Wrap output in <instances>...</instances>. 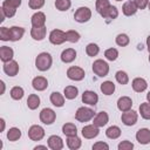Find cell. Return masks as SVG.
I'll list each match as a JSON object with an SVG mask.
<instances>
[{"instance_id":"6da1fadb","label":"cell","mask_w":150,"mask_h":150,"mask_svg":"<svg viewBox=\"0 0 150 150\" xmlns=\"http://www.w3.org/2000/svg\"><path fill=\"white\" fill-rule=\"evenodd\" d=\"M52 63H53V57L47 52H42V53L38 54V56L35 57V67L40 71L49 70L52 67Z\"/></svg>"},{"instance_id":"7a4b0ae2","label":"cell","mask_w":150,"mask_h":150,"mask_svg":"<svg viewBox=\"0 0 150 150\" xmlns=\"http://www.w3.org/2000/svg\"><path fill=\"white\" fill-rule=\"evenodd\" d=\"M94 116H95L94 110L91 108H88V107H80V108H77V110L75 112V120L77 122H81V123H84V122L93 120Z\"/></svg>"},{"instance_id":"3957f363","label":"cell","mask_w":150,"mask_h":150,"mask_svg":"<svg viewBox=\"0 0 150 150\" xmlns=\"http://www.w3.org/2000/svg\"><path fill=\"white\" fill-rule=\"evenodd\" d=\"M93 71L98 77H104L109 74V64L102 59H97L93 62Z\"/></svg>"},{"instance_id":"277c9868","label":"cell","mask_w":150,"mask_h":150,"mask_svg":"<svg viewBox=\"0 0 150 150\" xmlns=\"http://www.w3.org/2000/svg\"><path fill=\"white\" fill-rule=\"evenodd\" d=\"M90 19H91V9L89 7H86V6L79 7L74 13V20L79 23L88 22Z\"/></svg>"},{"instance_id":"5b68a950","label":"cell","mask_w":150,"mask_h":150,"mask_svg":"<svg viewBox=\"0 0 150 150\" xmlns=\"http://www.w3.org/2000/svg\"><path fill=\"white\" fill-rule=\"evenodd\" d=\"M84 76H86V71L81 67L71 66L67 69V77L71 81H82Z\"/></svg>"},{"instance_id":"8992f818","label":"cell","mask_w":150,"mask_h":150,"mask_svg":"<svg viewBox=\"0 0 150 150\" xmlns=\"http://www.w3.org/2000/svg\"><path fill=\"white\" fill-rule=\"evenodd\" d=\"M39 117H40V121H41L43 124L50 125V124H53V123L55 122V120H56V112H55L53 109H50V108H43V109L40 111Z\"/></svg>"},{"instance_id":"52a82bcc","label":"cell","mask_w":150,"mask_h":150,"mask_svg":"<svg viewBox=\"0 0 150 150\" xmlns=\"http://www.w3.org/2000/svg\"><path fill=\"white\" fill-rule=\"evenodd\" d=\"M121 121H122V123H123L124 125H127V127L135 125V124L137 123V121H138V114H137L135 110L130 109V110H128V111L122 112Z\"/></svg>"},{"instance_id":"ba28073f","label":"cell","mask_w":150,"mask_h":150,"mask_svg":"<svg viewBox=\"0 0 150 150\" xmlns=\"http://www.w3.org/2000/svg\"><path fill=\"white\" fill-rule=\"evenodd\" d=\"M49 42L52 45H62L63 42L67 41L66 39V32L61 30V29H53L50 33H49Z\"/></svg>"},{"instance_id":"9c48e42d","label":"cell","mask_w":150,"mask_h":150,"mask_svg":"<svg viewBox=\"0 0 150 150\" xmlns=\"http://www.w3.org/2000/svg\"><path fill=\"white\" fill-rule=\"evenodd\" d=\"M45 129L39 125V124H33L30 125V128L28 129V137L32 139V141H41L43 137H45Z\"/></svg>"},{"instance_id":"30bf717a","label":"cell","mask_w":150,"mask_h":150,"mask_svg":"<svg viewBox=\"0 0 150 150\" xmlns=\"http://www.w3.org/2000/svg\"><path fill=\"white\" fill-rule=\"evenodd\" d=\"M2 69H4V73L11 77L18 75L19 70H20V67H19V63L15 61V60H11L8 62H5L4 66H2Z\"/></svg>"},{"instance_id":"8fae6325","label":"cell","mask_w":150,"mask_h":150,"mask_svg":"<svg viewBox=\"0 0 150 150\" xmlns=\"http://www.w3.org/2000/svg\"><path fill=\"white\" fill-rule=\"evenodd\" d=\"M82 136L87 139H93L95 137L98 136L100 134V128L96 127L95 124H87L82 128V131H81Z\"/></svg>"},{"instance_id":"7c38bea8","label":"cell","mask_w":150,"mask_h":150,"mask_svg":"<svg viewBox=\"0 0 150 150\" xmlns=\"http://www.w3.org/2000/svg\"><path fill=\"white\" fill-rule=\"evenodd\" d=\"M47 145L52 150H62L64 146L63 139L57 135H52L47 139Z\"/></svg>"},{"instance_id":"4fadbf2b","label":"cell","mask_w":150,"mask_h":150,"mask_svg":"<svg viewBox=\"0 0 150 150\" xmlns=\"http://www.w3.org/2000/svg\"><path fill=\"white\" fill-rule=\"evenodd\" d=\"M82 102L88 105H96L98 102V95L94 90H84L82 94Z\"/></svg>"},{"instance_id":"5bb4252c","label":"cell","mask_w":150,"mask_h":150,"mask_svg":"<svg viewBox=\"0 0 150 150\" xmlns=\"http://www.w3.org/2000/svg\"><path fill=\"white\" fill-rule=\"evenodd\" d=\"M135 137H136V141L139 144H143V145L149 144L150 143V129H148V128L138 129L136 135H135Z\"/></svg>"},{"instance_id":"9a60e30c","label":"cell","mask_w":150,"mask_h":150,"mask_svg":"<svg viewBox=\"0 0 150 150\" xmlns=\"http://www.w3.org/2000/svg\"><path fill=\"white\" fill-rule=\"evenodd\" d=\"M46 14L41 11H38L35 12L32 18H30V23H32V27H42V26H46Z\"/></svg>"},{"instance_id":"2e32d148","label":"cell","mask_w":150,"mask_h":150,"mask_svg":"<svg viewBox=\"0 0 150 150\" xmlns=\"http://www.w3.org/2000/svg\"><path fill=\"white\" fill-rule=\"evenodd\" d=\"M32 86L38 91H43L48 87V80L45 76H35L32 80Z\"/></svg>"},{"instance_id":"e0dca14e","label":"cell","mask_w":150,"mask_h":150,"mask_svg":"<svg viewBox=\"0 0 150 150\" xmlns=\"http://www.w3.org/2000/svg\"><path fill=\"white\" fill-rule=\"evenodd\" d=\"M108 122H109V115H108V112H105V111H100V112H97V114L94 116V118H93V124H95V125L98 127V128H102V127L107 125Z\"/></svg>"},{"instance_id":"ac0fdd59","label":"cell","mask_w":150,"mask_h":150,"mask_svg":"<svg viewBox=\"0 0 150 150\" xmlns=\"http://www.w3.org/2000/svg\"><path fill=\"white\" fill-rule=\"evenodd\" d=\"M131 87L136 93H143L148 88V82L143 77H135L131 82Z\"/></svg>"},{"instance_id":"d6986e66","label":"cell","mask_w":150,"mask_h":150,"mask_svg":"<svg viewBox=\"0 0 150 150\" xmlns=\"http://www.w3.org/2000/svg\"><path fill=\"white\" fill-rule=\"evenodd\" d=\"M132 107V100L129 96H121L117 100V109L122 112L130 110Z\"/></svg>"},{"instance_id":"ffe728a7","label":"cell","mask_w":150,"mask_h":150,"mask_svg":"<svg viewBox=\"0 0 150 150\" xmlns=\"http://www.w3.org/2000/svg\"><path fill=\"white\" fill-rule=\"evenodd\" d=\"M46 34H47V27L46 26L32 27V29H30V36L35 41H42L46 38Z\"/></svg>"},{"instance_id":"44dd1931","label":"cell","mask_w":150,"mask_h":150,"mask_svg":"<svg viewBox=\"0 0 150 150\" xmlns=\"http://www.w3.org/2000/svg\"><path fill=\"white\" fill-rule=\"evenodd\" d=\"M76 55H77V53L74 48H66L62 50L60 57H61V61L63 63H71L76 59Z\"/></svg>"},{"instance_id":"7402d4cb","label":"cell","mask_w":150,"mask_h":150,"mask_svg":"<svg viewBox=\"0 0 150 150\" xmlns=\"http://www.w3.org/2000/svg\"><path fill=\"white\" fill-rule=\"evenodd\" d=\"M138 11L137 6L135 5L134 0H128L123 4L122 6V13L125 15V16H131V15H135L136 12Z\"/></svg>"},{"instance_id":"603a6c76","label":"cell","mask_w":150,"mask_h":150,"mask_svg":"<svg viewBox=\"0 0 150 150\" xmlns=\"http://www.w3.org/2000/svg\"><path fill=\"white\" fill-rule=\"evenodd\" d=\"M13 57H14V50L11 47H8V46L0 47V60L2 61V63L13 60Z\"/></svg>"},{"instance_id":"cb8c5ba5","label":"cell","mask_w":150,"mask_h":150,"mask_svg":"<svg viewBox=\"0 0 150 150\" xmlns=\"http://www.w3.org/2000/svg\"><path fill=\"white\" fill-rule=\"evenodd\" d=\"M64 98H66L64 95L61 94V93H59V91H53L50 94V97H49L50 103L54 107H56V108H61V107L64 105Z\"/></svg>"},{"instance_id":"d4e9b609","label":"cell","mask_w":150,"mask_h":150,"mask_svg":"<svg viewBox=\"0 0 150 150\" xmlns=\"http://www.w3.org/2000/svg\"><path fill=\"white\" fill-rule=\"evenodd\" d=\"M9 33H11V41H19L22 39L25 35V28L20 26H12L9 27Z\"/></svg>"},{"instance_id":"484cf974","label":"cell","mask_w":150,"mask_h":150,"mask_svg":"<svg viewBox=\"0 0 150 150\" xmlns=\"http://www.w3.org/2000/svg\"><path fill=\"white\" fill-rule=\"evenodd\" d=\"M103 19H109V20H114L118 16V9L116 6L110 5L108 8H105L101 14H100Z\"/></svg>"},{"instance_id":"4316f807","label":"cell","mask_w":150,"mask_h":150,"mask_svg":"<svg viewBox=\"0 0 150 150\" xmlns=\"http://www.w3.org/2000/svg\"><path fill=\"white\" fill-rule=\"evenodd\" d=\"M66 143H67V146L70 150H77L82 145V141H81V138L77 135H75V136H68L67 139H66Z\"/></svg>"},{"instance_id":"83f0119b","label":"cell","mask_w":150,"mask_h":150,"mask_svg":"<svg viewBox=\"0 0 150 150\" xmlns=\"http://www.w3.org/2000/svg\"><path fill=\"white\" fill-rule=\"evenodd\" d=\"M100 89H101V91H102L103 95L109 96V95H112L114 94V91L116 89V86H115V83L112 81H104V82L101 83Z\"/></svg>"},{"instance_id":"f1b7e54d","label":"cell","mask_w":150,"mask_h":150,"mask_svg":"<svg viewBox=\"0 0 150 150\" xmlns=\"http://www.w3.org/2000/svg\"><path fill=\"white\" fill-rule=\"evenodd\" d=\"M40 103H41V100H40V97H39L38 94H30L28 96V98H27V107L30 110L38 109L39 105H40Z\"/></svg>"},{"instance_id":"f546056e","label":"cell","mask_w":150,"mask_h":150,"mask_svg":"<svg viewBox=\"0 0 150 150\" xmlns=\"http://www.w3.org/2000/svg\"><path fill=\"white\" fill-rule=\"evenodd\" d=\"M21 130L19 129V128H16V127H12V128H9L8 129V131H7V139L9 141V142H16V141H19L20 139V137H21Z\"/></svg>"},{"instance_id":"4dcf8cb0","label":"cell","mask_w":150,"mask_h":150,"mask_svg":"<svg viewBox=\"0 0 150 150\" xmlns=\"http://www.w3.org/2000/svg\"><path fill=\"white\" fill-rule=\"evenodd\" d=\"M122 131H121V128L117 127V125H110L107 130H105V136L110 139H117L120 136H121Z\"/></svg>"},{"instance_id":"1f68e13d","label":"cell","mask_w":150,"mask_h":150,"mask_svg":"<svg viewBox=\"0 0 150 150\" xmlns=\"http://www.w3.org/2000/svg\"><path fill=\"white\" fill-rule=\"evenodd\" d=\"M63 95L67 100H74L79 95V89L75 86H67L63 89Z\"/></svg>"},{"instance_id":"d6a6232c","label":"cell","mask_w":150,"mask_h":150,"mask_svg":"<svg viewBox=\"0 0 150 150\" xmlns=\"http://www.w3.org/2000/svg\"><path fill=\"white\" fill-rule=\"evenodd\" d=\"M62 132L67 137L68 136H75V135H77V128L74 123H64L62 125Z\"/></svg>"},{"instance_id":"836d02e7","label":"cell","mask_w":150,"mask_h":150,"mask_svg":"<svg viewBox=\"0 0 150 150\" xmlns=\"http://www.w3.org/2000/svg\"><path fill=\"white\" fill-rule=\"evenodd\" d=\"M9 95H11V97H12L13 100L19 101V100H21V98L23 97V95H25V90H23L22 87H20V86H15V87H13V88L11 89Z\"/></svg>"},{"instance_id":"e575fe53","label":"cell","mask_w":150,"mask_h":150,"mask_svg":"<svg viewBox=\"0 0 150 150\" xmlns=\"http://www.w3.org/2000/svg\"><path fill=\"white\" fill-rule=\"evenodd\" d=\"M115 42H116V45L120 46V47H125V46H128V45L130 43V38H129L125 33H120V34L116 35Z\"/></svg>"},{"instance_id":"d590c367","label":"cell","mask_w":150,"mask_h":150,"mask_svg":"<svg viewBox=\"0 0 150 150\" xmlns=\"http://www.w3.org/2000/svg\"><path fill=\"white\" fill-rule=\"evenodd\" d=\"M138 111H139V115H141L142 118L150 120V103L149 102L141 103V105L138 108Z\"/></svg>"},{"instance_id":"8d00e7d4","label":"cell","mask_w":150,"mask_h":150,"mask_svg":"<svg viewBox=\"0 0 150 150\" xmlns=\"http://www.w3.org/2000/svg\"><path fill=\"white\" fill-rule=\"evenodd\" d=\"M80 38H81L80 33L77 30H75V29H69V30L66 32V39H67L68 42L76 43V42H79Z\"/></svg>"},{"instance_id":"74e56055","label":"cell","mask_w":150,"mask_h":150,"mask_svg":"<svg viewBox=\"0 0 150 150\" xmlns=\"http://www.w3.org/2000/svg\"><path fill=\"white\" fill-rule=\"evenodd\" d=\"M55 7L60 12H66L71 7L70 0H55Z\"/></svg>"},{"instance_id":"f35d334b","label":"cell","mask_w":150,"mask_h":150,"mask_svg":"<svg viewBox=\"0 0 150 150\" xmlns=\"http://www.w3.org/2000/svg\"><path fill=\"white\" fill-rule=\"evenodd\" d=\"M115 79H116V81H117L120 84H122V86L129 83V75H128L124 70H118V71H116Z\"/></svg>"},{"instance_id":"ab89813d","label":"cell","mask_w":150,"mask_h":150,"mask_svg":"<svg viewBox=\"0 0 150 150\" xmlns=\"http://www.w3.org/2000/svg\"><path fill=\"white\" fill-rule=\"evenodd\" d=\"M86 53H87L88 56H91V57L96 56V55L100 53V47H98V45H96V43H94V42L88 43L87 47H86Z\"/></svg>"},{"instance_id":"60d3db41","label":"cell","mask_w":150,"mask_h":150,"mask_svg":"<svg viewBox=\"0 0 150 150\" xmlns=\"http://www.w3.org/2000/svg\"><path fill=\"white\" fill-rule=\"evenodd\" d=\"M104 57L108 61H115L118 57V50L116 48H108L104 50Z\"/></svg>"},{"instance_id":"b9f144b4","label":"cell","mask_w":150,"mask_h":150,"mask_svg":"<svg viewBox=\"0 0 150 150\" xmlns=\"http://www.w3.org/2000/svg\"><path fill=\"white\" fill-rule=\"evenodd\" d=\"M109 6H110L109 0H96V2H95V8H96V12L98 14H101Z\"/></svg>"},{"instance_id":"7bdbcfd3","label":"cell","mask_w":150,"mask_h":150,"mask_svg":"<svg viewBox=\"0 0 150 150\" xmlns=\"http://www.w3.org/2000/svg\"><path fill=\"white\" fill-rule=\"evenodd\" d=\"M0 11L6 15V18H13V16L15 15V13H16V9H15V8H13V7H11V6H7V5H5V4H2Z\"/></svg>"},{"instance_id":"ee69618b","label":"cell","mask_w":150,"mask_h":150,"mask_svg":"<svg viewBox=\"0 0 150 150\" xmlns=\"http://www.w3.org/2000/svg\"><path fill=\"white\" fill-rule=\"evenodd\" d=\"M46 0H29L28 1V6L30 9H40L45 6Z\"/></svg>"},{"instance_id":"f6af8a7d","label":"cell","mask_w":150,"mask_h":150,"mask_svg":"<svg viewBox=\"0 0 150 150\" xmlns=\"http://www.w3.org/2000/svg\"><path fill=\"white\" fill-rule=\"evenodd\" d=\"M117 149L118 150H131V149H134V143L128 141V139H124V141L118 143Z\"/></svg>"},{"instance_id":"bcb514c9","label":"cell","mask_w":150,"mask_h":150,"mask_svg":"<svg viewBox=\"0 0 150 150\" xmlns=\"http://www.w3.org/2000/svg\"><path fill=\"white\" fill-rule=\"evenodd\" d=\"M0 40L2 41H11V33L8 27H1L0 28Z\"/></svg>"},{"instance_id":"7dc6e473","label":"cell","mask_w":150,"mask_h":150,"mask_svg":"<svg viewBox=\"0 0 150 150\" xmlns=\"http://www.w3.org/2000/svg\"><path fill=\"white\" fill-rule=\"evenodd\" d=\"M93 150H109V144L102 141H98L96 143L93 144Z\"/></svg>"},{"instance_id":"c3c4849f","label":"cell","mask_w":150,"mask_h":150,"mask_svg":"<svg viewBox=\"0 0 150 150\" xmlns=\"http://www.w3.org/2000/svg\"><path fill=\"white\" fill-rule=\"evenodd\" d=\"M2 4H5V5H7V6H11V7L18 9V8L21 6V0H4Z\"/></svg>"},{"instance_id":"681fc988","label":"cell","mask_w":150,"mask_h":150,"mask_svg":"<svg viewBox=\"0 0 150 150\" xmlns=\"http://www.w3.org/2000/svg\"><path fill=\"white\" fill-rule=\"evenodd\" d=\"M134 2H135V5L137 6L138 9H144V8L148 7L150 0H134Z\"/></svg>"},{"instance_id":"f907efd6","label":"cell","mask_w":150,"mask_h":150,"mask_svg":"<svg viewBox=\"0 0 150 150\" xmlns=\"http://www.w3.org/2000/svg\"><path fill=\"white\" fill-rule=\"evenodd\" d=\"M0 123H1V129H0V132H2L5 130V125H6V122L4 118H0Z\"/></svg>"},{"instance_id":"816d5d0a","label":"cell","mask_w":150,"mask_h":150,"mask_svg":"<svg viewBox=\"0 0 150 150\" xmlns=\"http://www.w3.org/2000/svg\"><path fill=\"white\" fill-rule=\"evenodd\" d=\"M0 84H1V95L5 94V89H6V84L4 81H0Z\"/></svg>"},{"instance_id":"f5cc1de1","label":"cell","mask_w":150,"mask_h":150,"mask_svg":"<svg viewBox=\"0 0 150 150\" xmlns=\"http://www.w3.org/2000/svg\"><path fill=\"white\" fill-rule=\"evenodd\" d=\"M38 149H47V145H41V144H38L34 146V150H38Z\"/></svg>"},{"instance_id":"db71d44e","label":"cell","mask_w":150,"mask_h":150,"mask_svg":"<svg viewBox=\"0 0 150 150\" xmlns=\"http://www.w3.org/2000/svg\"><path fill=\"white\" fill-rule=\"evenodd\" d=\"M146 48H148V52L150 53V35L146 38Z\"/></svg>"},{"instance_id":"11a10c76","label":"cell","mask_w":150,"mask_h":150,"mask_svg":"<svg viewBox=\"0 0 150 150\" xmlns=\"http://www.w3.org/2000/svg\"><path fill=\"white\" fill-rule=\"evenodd\" d=\"M146 102H149L150 103V90L148 91V94H146Z\"/></svg>"},{"instance_id":"9f6ffc18","label":"cell","mask_w":150,"mask_h":150,"mask_svg":"<svg viewBox=\"0 0 150 150\" xmlns=\"http://www.w3.org/2000/svg\"><path fill=\"white\" fill-rule=\"evenodd\" d=\"M148 8H149V11H150V2H149V5H148Z\"/></svg>"},{"instance_id":"6f0895ef","label":"cell","mask_w":150,"mask_h":150,"mask_svg":"<svg viewBox=\"0 0 150 150\" xmlns=\"http://www.w3.org/2000/svg\"><path fill=\"white\" fill-rule=\"evenodd\" d=\"M149 62H150V53H149Z\"/></svg>"},{"instance_id":"680465c9","label":"cell","mask_w":150,"mask_h":150,"mask_svg":"<svg viewBox=\"0 0 150 150\" xmlns=\"http://www.w3.org/2000/svg\"><path fill=\"white\" fill-rule=\"evenodd\" d=\"M116 1H122V0H116Z\"/></svg>"}]
</instances>
